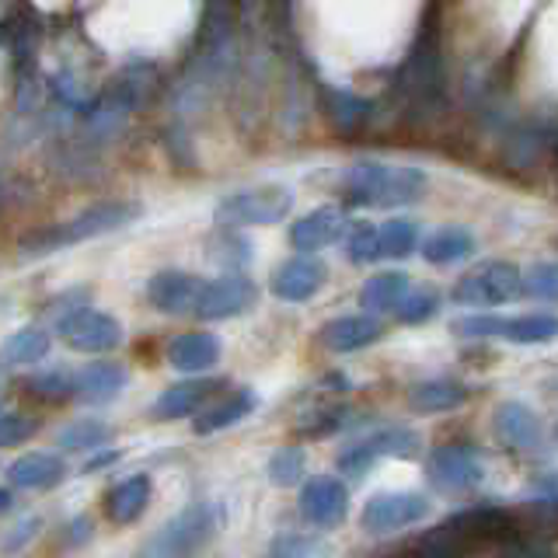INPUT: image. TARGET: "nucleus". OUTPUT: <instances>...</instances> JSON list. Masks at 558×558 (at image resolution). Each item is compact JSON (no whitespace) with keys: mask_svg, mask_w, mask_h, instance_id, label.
<instances>
[{"mask_svg":"<svg viewBox=\"0 0 558 558\" xmlns=\"http://www.w3.org/2000/svg\"><path fill=\"white\" fill-rule=\"evenodd\" d=\"M520 523L513 513L499 506H475L458 517L444 520L433 534L418 541V558H471L482 548H496L502 555H513L520 548Z\"/></svg>","mask_w":558,"mask_h":558,"instance_id":"nucleus-1","label":"nucleus"},{"mask_svg":"<svg viewBox=\"0 0 558 558\" xmlns=\"http://www.w3.org/2000/svg\"><path fill=\"white\" fill-rule=\"evenodd\" d=\"M345 196L356 206L391 209L409 206L426 192V174L409 165H384V161H356L345 171Z\"/></svg>","mask_w":558,"mask_h":558,"instance_id":"nucleus-2","label":"nucleus"},{"mask_svg":"<svg viewBox=\"0 0 558 558\" xmlns=\"http://www.w3.org/2000/svg\"><path fill=\"white\" fill-rule=\"evenodd\" d=\"M140 217V206L136 203H122V199H109V203H95L87 206L84 214H77L74 220H66L60 227H49V231L39 234H28L22 241V255L35 258V255H49V252H60L66 244H81V241H92L101 238L109 231H119Z\"/></svg>","mask_w":558,"mask_h":558,"instance_id":"nucleus-3","label":"nucleus"},{"mask_svg":"<svg viewBox=\"0 0 558 558\" xmlns=\"http://www.w3.org/2000/svg\"><path fill=\"white\" fill-rule=\"evenodd\" d=\"M436 8H429L426 25L418 28L415 46L409 52L405 66H401V92L415 105V109H429V105L444 101V57H440V28H436Z\"/></svg>","mask_w":558,"mask_h":558,"instance_id":"nucleus-4","label":"nucleus"},{"mask_svg":"<svg viewBox=\"0 0 558 558\" xmlns=\"http://www.w3.org/2000/svg\"><path fill=\"white\" fill-rule=\"evenodd\" d=\"M220 523L223 510L217 502H192L165 523V531L154 537V551L157 558H196L220 534Z\"/></svg>","mask_w":558,"mask_h":558,"instance_id":"nucleus-5","label":"nucleus"},{"mask_svg":"<svg viewBox=\"0 0 558 558\" xmlns=\"http://www.w3.org/2000/svg\"><path fill=\"white\" fill-rule=\"evenodd\" d=\"M520 293H523V272L513 266V262L488 258L478 269L461 276L450 296L468 307H499V304L517 301Z\"/></svg>","mask_w":558,"mask_h":558,"instance_id":"nucleus-6","label":"nucleus"},{"mask_svg":"<svg viewBox=\"0 0 558 558\" xmlns=\"http://www.w3.org/2000/svg\"><path fill=\"white\" fill-rule=\"evenodd\" d=\"M290 206H293V192L287 185H255V189L231 192L217 206V220L227 227H266L283 220L290 214Z\"/></svg>","mask_w":558,"mask_h":558,"instance_id":"nucleus-7","label":"nucleus"},{"mask_svg":"<svg viewBox=\"0 0 558 558\" xmlns=\"http://www.w3.org/2000/svg\"><path fill=\"white\" fill-rule=\"evenodd\" d=\"M418 453V433L405 429V426H388V429H377L371 433L366 440L353 444L342 458H339V471H345V475H366V468H371L377 458H401L409 461Z\"/></svg>","mask_w":558,"mask_h":558,"instance_id":"nucleus-8","label":"nucleus"},{"mask_svg":"<svg viewBox=\"0 0 558 558\" xmlns=\"http://www.w3.org/2000/svg\"><path fill=\"white\" fill-rule=\"evenodd\" d=\"M429 513V502L426 496L418 493H377L366 499L363 506V531L371 534H391V531H401V527H412Z\"/></svg>","mask_w":558,"mask_h":558,"instance_id":"nucleus-9","label":"nucleus"},{"mask_svg":"<svg viewBox=\"0 0 558 558\" xmlns=\"http://www.w3.org/2000/svg\"><path fill=\"white\" fill-rule=\"evenodd\" d=\"M60 336L81 353H109L122 345V325L105 311H74L60 322Z\"/></svg>","mask_w":558,"mask_h":558,"instance_id":"nucleus-10","label":"nucleus"},{"mask_svg":"<svg viewBox=\"0 0 558 558\" xmlns=\"http://www.w3.org/2000/svg\"><path fill=\"white\" fill-rule=\"evenodd\" d=\"M429 482L440 493H464L482 482V458L471 444H447L429 458Z\"/></svg>","mask_w":558,"mask_h":558,"instance_id":"nucleus-11","label":"nucleus"},{"mask_svg":"<svg viewBox=\"0 0 558 558\" xmlns=\"http://www.w3.org/2000/svg\"><path fill=\"white\" fill-rule=\"evenodd\" d=\"M255 304V283L244 276H223V279H209L203 287L196 314L203 322H223L234 318V314L248 311Z\"/></svg>","mask_w":558,"mask_h":558,"instance_id":"nucleus-12","label":"nucleus"},{"mask_svg":"<svg viewBox=\"0 0 558 558\" xmlns=\"http://www.w3.org/2000/svg\"><path fill=\"white\" fill-rule=\"evenodd\" d=\"M325 279H328V269H325L322 258H314V255H293L290 262H283V266L276 269V276H272V293L279 296V301L304 304V301H311V296L325 287Z\"/></svg>","mask_w":558,"mask_h":558,"instance_id":"nucleus-13","label":"nucleus"},{"mask_svg":"<svg viewBox=\"0 0 558 558\" xmlns=\"http://www.w3.org/2000/svg\"><path fill=\"white\" fill-rule=\"evenodd\" d=\"M301 513L314 527H336L349 513V493L339 478H311L301 493Z\"/></svg>","mask_w":558,"mask_h":558,"instance_id":"nucleus-14","label":"nucleus"},{"mask_svg":"<svg viewBox=\"0 0 558 558\" xmlns=\"http://www.w3.org/2000/svg\"><path fill=\"white\" fill-rule=\"evenodd\" d=\"M203 287H206V279L199 276L174 272V269L157 272L147 283V301L165 314H185V311H196Z\"/></svg>","mask_w":558,"mask_h":558,"instance_id":"nucleus-15","label":"nucleus"},{"mask_svg":"<svg viewBox=\"0 0 558 558\" xmlns=\"http://www.w3.org/2000/svg\"><path fill=\"white\" fill-rule=\"evenodd\" d=\"M493 426H496L499 440L510 444L520 453H537L541 444H545V440H541L537 415L527 405H520V401H502V405H496Z\"/></svg>","mask_w":558,"mask_h":558,"instance_id":"nucleus-16","label":"nucleus"},{"mask_svg":"<svg viewBox=\"0 0 558 558\" xmlns=\"http://www.w3.org/2000/svg\"><path fill=\"white\" fill-rule=\"evenodd\" d=\"M345 234V217L336 206H322L290 227V241L296 252H322Z\"/></svg>","mask_w":558,"mask_h":558,"instance_id":"nucleus-17","label":"nucleus"},{"mask_svg":"<svg viewBox=\"0 0 558 558\" xmlns=\"http://www.w3.org/2000/svg\"><path fill=\"white\" fill-rule=\"evenodd\" d=\"M70 388H74L77 401H84V405H105V401H116L122 388H126V366L92 363L70 380Z\"/></svg>","mask_w":558,"mask_h":558,"instance_id":"nucleus-18","label":"nucleus"},{"mask_svg":"<svg viewBox=\"0 0 558 558\" xmlns=\"http://www.w3.org/2000/svg\"><path fill=\"white\" fill-rule=\"evenodd\" d=\"M384 336V325L371 314H345L322 328V342L331 353H356V349L374 345Z\"/></svg>","mask_w":558,"mask_h":558,"instance_id":"nucleus-19","label":"nucleus"},{"mask_svg":"<svg viewBox=\"0 0 558 558\" xmlns=\"http://www.w3.org/2000/svg\"><path fill=\"white\" fill-rule=\"evenodd\" d=\"M468 388L461 380H450V377H433V380H418L409 388V409L412 412H423V415H433V412H453L461 409L468 401Z\"/></svg>","mask_w":558,"mask_h":558,"instance_id":"nucleus-20","label":"nucleus"},{"mask_svg":"<svg viewBox=\"0 0 558 558\" xmlns=\"http://www.w3.org/2000/svg\"><path fill=\"white\" fill-rule=\"evenodd\" d=\"M220 356V342L209 331H185L168 345V363L182 374H199L209 371Z\"/></svg>","mask_w":558,"mask_h":558,"instance_id":"nucleus-21","label":"nucleus"},{"mask_svg":"<svg viewBox=\"0 0 558 558\" xmlns=\"http://www.w3.org/2000/svg\"><path fill=\"white\" fill-rule=\"evenodd\" d=\"M150 502V478L147 475H133V478H122L109 499H105V513H109L112 523H133L144 517Z\"/></svg>","mask_w":558,"mask_h":558,"instance_id":"nucleus-22","label":"nucleus"},{"mask_svg":"<svg viewBox=\"0 0 558 558\" xmlns=\"http://www.w3.org/2000/svg\"><path fill=\"white\" fill-rule=\"evenodd\" d=\"M214 391H217V384H214V380L171 384V388L161 391V398L154 401V415H161V418H182V415H189V412H196Z\"/></svg>","mask_w":558,"mask_h":558,"instance_id":"nucleus-23","label":"nucleus"},{"mask_svg":"<svg viewBox=\"0 0 558 558\" xmlns=\"http://www.w3.org/2000/svg\"><path fill=\"white\" fill-rule=\"evenodd\" d=\"M475 252V234L468 227H444L423 244V258L433 266H453V262H464Z\"/></svg>","mask_w":558,"mask_h":558,"instance_id":"nucleus-24","label":"nucleus"},{"mask_svg":"<svg viewBox=\"0 0 558 558\" xmlns=\"http://www.w3.org/2000/svg\"><path fill=\"white\" fill-rule=\"evenodd\" d=\"M49 345H52V336L39 325H28V328H17L14 336L4 342L0 349V363L4 366H28V363H39L49 356Z\"/></svg>","mask_w":558,"mask_h":558,"instance_id":"nucleus-25","label":"nucleus"},{"mask_svg":"<svg viewBox=\"0 0 558 558\" xmlns=\"http://www.w3.org/2000/svg\"><path fill=\"white\" fill-rule=\"evenodd\" d=\"M8 475L22 488H49L66 475V468L60 458H52V453H25V458H17L11 464Z\"/></svg>","mask_w":558,"mask_h":558,"instance_id":"nucleus-26","label":"nucleus"},{"mask_svg":"<svg viewBox=\"0 0 558 558\" xmlns=\"http://www.w3.org/2000/svg\"><path fill=\"white\" fill-rule=\"evenodd\" d=\"M558 336V318L555 314H520V318H502L499 339L506 342H520V345H541L551 342Z\"/></svg>","mask_w":558,"mask_h":558,"instance_id":"nucleus-27","label":"nucleus"},{"mask_svg":"<svg viewBox=\"0 0 558 558\" xmlns=\"http://www.w3.org/2000/svg\"><path fill=\"white\" fill-rule=\"evenodd\" d=\"M255 405H258V398H255V391H238V395H231V398H223L220 405H214L209 412H203V418L196 423V433H220V429H231V426H238L241 418H248L252 412H255Z\"/></svg>","mask_w":558,"mask_h":558,"instance_id":"nucleus-28","label":"nucleus"},{"mask_svg":"<svg viewBox=\"0 0 558 558\" xmlns=\"http://www.w3.org/2000/svg\"><path fill=\"white\" fill-rule=\"evenodd\" d=\"M409 296V276L405 272H377L374 279H366V287L360 293V304L366 311H395Z\"/></svg>","mask_w":558,"mask_h":558,"instance_id":"nucleus-29","label":"nucleus"},{"mask_svg":"<svg viewBox=\"0 0 558 558\" xmlns=\"http://www.w3.org/2000/svg\"><path fill=\"white\" fill-rule=\"evenodd\" d=\"M377 244H380V255H388V258H405V255H412L415 244H418V227H415V220L395 217L388 223H380L377 227Z\"/></svg>","mask_w":558,"mask_h":558,"instance_id":"nucleus-30","label":"nucleus"},{"mask_svg":"<svg viewBox=\"0 0 558 558\" xmlns=\"http://www.w3.org/2000/svg\"><path fill=\"white\" fill-rule=\"evenodd\" d=\"M112 440V426L101 423V418H77L60 433V447L63 450H98Z\"/></svg>","mask_w":558,"mask_h":558,"instance_id":"nucleus-31","label":"nucleus"},{"mask_svg":"<svg viewBox=\"0 0 558 558\" xmlns=\"http://www.w3.org/2000/svg\"><path fill=\"white\" fill-rule=\"evenodd\" d=\"M345 255H349V262H356V266H366V262L380 258L377 227L366 220L353 223V231H349V241H345Z\"/></svg>","mask_w":558,"mask_h":558,"instance_id":"nucleus-32","label":"nucleus"},{"mask_svg":"<svg viewBox=\"0 0 558 558\" xmlns=\"http://www.w3.org/2000/svg\"><path fill=\"white\" fill-rule=\"evenodd\" d=\"M304 478V450L301 447H283L272 453L269 461V482L272 485H296Z\"/></svg>","mask_w":558,"mask_h":558,"instance_id":"nucleus-33","label":"nucleus"},{"mask_svg":"<svg viewBox=\"0 0 558 558\" xmlns=\"http://www.w3.org/2000/svg\"><path fill=\"white\" fill-rule=\"evenodd\" d=\"M523 293L537 296V301H558V262H537L523 276Z\"/></svg>","mask_w":558,"mask_h":558,"instance_id":"nucleus-34","label":"nucleus"},{"mask_svg":"<svg viewBox=\"0 0 558 558\" xmlns=\"http://www.w3.org/2000/svg\"><path fill=\"white\" fill-rule=\"evenodd\" d=\"M436 307H440V296L429 293V290H423V293H409L405 301H401L395 311H398V322H405V325H423V322L433 318Z\"/></svg>","mask_w":558,"mask_h":558,"instance_id":"nucleus-35","label":"nucleus"},{"mask_svg":"<svg viewBox=\"0 0 558 558\" xmlns=\"http://www.w3.org/2000/svg\"><path fill=\"white\" fill-rule=\"evenodd\" d=\"M35 433H39V418L22 415V412L0 415V447H17V444L32 440Z\"/></svg>","mask_w":558,"mask_h":558,"instance_id":"nucleus-36","label":"nucleus"},{"mask_svg":"<svg viewBox=\"0 0 558 558\" xmlns=\"http://www.w3.org/2000/svg\"><path fill=\"white\" fill-rule=\"evenodd\" d=\"M453 331L464 336V339H499L502 318H499V314H468V318L453 322Z\"/></svg>","mask_w":558,"mask_h":558,"instance_id":"nucleus-37","label":"nucleus"},{"mask_svg":"<svg viewBox=\"0 0 558 558\" xmlns=\"http://www.w3.org/2000/svg\"><path fill=\"white\" fill-rule=\"evenodd\" d=\"M32 388H35V395H39L43 401H63L70 391V380L63 377V374H49V377H39V380H32Z\"/></svg>","mask_w":558,"mask_h":558,"instance_id":"nucleus-38","label":"nucleus"},{"mask_svg":"<svg viewBox=\"0 0 558 558\" xmlns=\"http://www.w3.org/2000/svg\"><path fill=\"white\" fill-rule=\"evenodd\" d=\"M35 527H39V520H25L22 527H14V534H11V541H8V551H17L25 545V541L35 534Z\"/></svg>","mask_w":558,"mask_h":558,"instance_id":"nucleus-39","label":"nucleus"},{"mask_svg":"<svg viewBox=\"0 0 558 558\" xmlns=\"http://www.w3.org/2000/svg\"><path fill=\"white\" fill-rule=\"evenodd\" d=\"M116 461V453H98V458L87 464V471H95V468H105V464H112Z\"/></svg>","mask_w":558,"mask_h":558,"instance_id":"nucleus-40","label":"nucleus"},{"mask_svg":"<svg viewBox=\"0 0 558 558\" xmlns=\"http://www.w3.org/2000/svg\"><path fill=\"white\" fill-rule=\"evenodd\" d=\"M8 506H11V493H8V488H0V513H4Z\"/></svg>","mask_w":558,"mask_h":558,"instance_id":"nucleus-41","label":"nucleus"},{"mask_svg":"<svg viewBox=\"0 0 558 558\" xmlns=\"http://www.w3.org/2000/svg\"><path fill=\"white\" fill-rule=\"evenodd\" d=\"M555 440H558V426H555Z\"/></svg>","mask_w":558,"mask_h":558,"instance_id":"nucleus-42","label":"nucleus"},{"mask_svg":"<svg viewBox=\"0 0 558 558\" xmlns=\"http://www.w3.org/2000/svg\"><path fill=\"white\" fill-rule=\"evenodd\" d=\"M140 558H147V555H140Z\"/></svg>","mask_w":558,"mask_h":558,"instance_id":"nucleus-43","label":"nucleus"}]
</instances>
